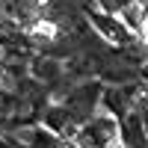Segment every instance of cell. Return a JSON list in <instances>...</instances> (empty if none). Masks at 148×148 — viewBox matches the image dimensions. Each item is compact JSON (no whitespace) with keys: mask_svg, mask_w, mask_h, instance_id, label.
Returning a JSON list of instances; mask_svg holds the SVG:
<instances>
[{"mask_svg":"<svg viewBox=\"0 0 148 148\" xmlns=\"http://www.w3.org/2000/svg\"><path fill=\"white\" fill-rule=\"evenodd\" d=\"M121 21H127L136 33H142V9H139V3H133V6H127V9H121Z\"/></svg>","mask_w":148,"mask_h":148,"instance_id":"obj_1","label":"cell"}]
</instances>
